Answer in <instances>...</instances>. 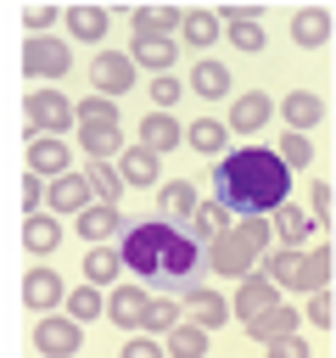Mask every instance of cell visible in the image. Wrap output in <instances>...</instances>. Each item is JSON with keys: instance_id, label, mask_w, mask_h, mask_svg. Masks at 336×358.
I'll return each mask as SVG.
<instances>
[{"instance_id": "cell-1", "label": "cell", "mask_w": 336, "mask_h": 358, "mask_svg": "<svg viewBox=\"0 0 336 358\" xmlns=\"http://www.w3.org/2000/svg\"><path fill=\"white\" fill-rule=\"evenodd\" d=\"M213 190H218V207H224V213L263 218V213H274V207L286 201L291 173H286V162H280L274 151L246 145V151L218 157V168H213Z\"/></svg>"}, {"instance_id": "cell-2", "label": "cell", "mask_w": 336, "mask_h": 358, "mask_svg": "<svg viewBox=\"0 0 336 358\" xmlns=\"http://www.w3.org/2000/svg\"><path fill=\"white\" fill-rule=\"evenodd\" d=\"M118 263L140 280H157V285H179V291H196V241L185 229H168L162 218H146L134 229H123V246H118Z\"/></svg>"}, {"instance_id": "cell-3", "label": "cell", "mask_w": 336, "mask_h": 358, "mask_svg": "<svg viewBox=\"0 0 336 358\" xmlns=\"http://www.w3.org/2000/svg\"><path fill=\"white\" fill-rule=\"evenodd\" d=\"M263 246H269V224H263V218H241V224H230V229L213 241L207 263H213V274H241V280H246Z\"/></svg>"}, {"instance_id": "cell-4", "label": "cell", "mask_w": 336, "mask_h": 358, "mask_svg": "<svg viewBox=\"0 0 336 358\" xmlns=\"http://www.w3.org/2000/svg\"><path fill=\"white\" fill-rule=\"evenodd\" d=\"M28 341H34V352H45V358H73V352L84 347V324L39 313V319L28 324Z\"/></svg>"}, {"instance_id": "cell-5", "label": "cell", "mask_w": 336, "mask_h": 358, "mask_svg": "<svg viewBox=\"0 0 336 358\" xmlns=\"http://www.w3.org/2000/svg\"><path fill=\"white\" fill-rule=\"evenodd\" d=\"M73 67V50L62 45V39H50V34H39V39H28L22 45V73L39 84V78H62Z\"/></svg>"}, {"instance_id": "cell-6", "label": "cell", "mask_w": 336, "mask_h": 358, "mask_svg": "<svg viewBox=\"0 0 336 358\" xmlns=\"http://www.w3.org/2000/svg\"><path fill=\"white\" fill-rule=\"evenodd\" d=\"M22 106H28V129H34V134H62V129L73 123V106H67V95H56V90H34Z\"/></svg>"}, {"instance_id": "cell-7", "label": "cell", "mask_w": 336, "mask_h": 358, "mask_svg": "<svg viewBox=\"0 0 336 358\" xmlns=\"http://www.w3.org/2000/svg\"><path fill=\"white\" fill-rule=\"evenodd\" d=\"M269 308H280V285L274 280H263V274H246L241 280V291H235V319L241 324H252L258 313H269Z\"/></svg>"}, {"instance_id": "cell-8", "label": "cell", "mask_w": 336, "mask_h": 358, "mask_svg": "<svg viewBox=\"0 0 336 358\" xmlns=\"http://www.w3.org/2000/svg\"><path fill=\"white\" fill-rule=\"evenodd\" d=\"M95 84H101V95H106V101H112V95H123V90H134V62H129L123 50L95 56Z\"/></svg>"}, {"instance_id": "cell-9", "label": "cell", "mask_w": 336, "mask_h": 358, "mask_svg": "<svg viewBox=\"0 0 336 358\" xmlns=\"http://www.w3.org/2000/svg\"><path fill=\"white\" fill-rule=\"evenodd\" d=\"M28 173H67V145L56 134H34L28 129Z\"/></svg>"}, {"instance_id": "cell-10", "label": "cell", "mask_w": 336, "mask_h": 358, "mask_svg": "<svg viewBox=\"0 0 336 358\" xmlns=\"http://www.w3.org/2000/svg\"><path fill=\"white\" fill-rule=\"evenodd\" d=\"M280 117L291 123V134H302V129H314V123L325 117V95H314V90H291V95L280 101Z\"/></svg>"}, {"instance_id": "cell-11", "label": "cell", "mask_w": 336, "mask_h": 358, "mask_svg": "<svg viewBox=\"0 0 336 358\" xmlns=\"http://www.w3.org/2000/svg\"><path fill=\"white\" fill-rule=\"evenodd\" d=\"M224 296L218 291H207V285H196V291H185V319L196 324V330H218L224 324Z\"/></svg>"}, {"instance_id": "cell-12", "label": "cell", "mask_w": 336, "mask_h": 358, "mask_svg": "<svg viewBox=\"0 0 336 358\" xmlns=\"http://www.w3.org/2000/svg\"><path fill=\"white\" fill-rule=\"evenodd\" d=\"M129 50H134L129 62H134V67H151V73H168L174 56H179V45H174V39H157V34H134Z\"/></svg>"}, {"instance_id": "cell-13", "label": "cell", "mask_w": 336, "mask_h": 358, "mask_svg": "<svg viewBox=\"0 0 336 358\" xmlns=\"http://www.w3.org/2000/svg\"><path fill=\"white\" fill-rule=\"evenodd\" d=\"M118 229H123L118 207H101V201H95V207H84V213H78V235H84V246H106Z\"/></svg>"}, {"instance_id": "cell-14", "label": "cell", "mask_w": 336, "mask_h": 358, "mask_svg": "<svg viewBox=\"0 0 336 358\" xmlns=\"http://www.w3.org/2000/svg\"><path fill=\"white\" fill-rule=\"evenodd\" d=\"M22 302H28L34 313H50L56 302H67V291H62V280H56L50 268H34V274L22 280Z\"/></svg>"}, {"instance_id": "cell-15", "label": "cell", "mask_w": 336, "mask_h": 358, "mask_svg": "<svg viewBox=\"0 0 336 358\" xmlns=\"http://www.w3.org/2000/svg\"><path fill=\"white\" fill-rule=\"evenodd\" d=\"M190 90H196L202 101H224V95H230V67L213 62V56H202V62L190 67Z\"/></svg>"}, {"instance_id": "cell-16", "label": "cell", "mask_w": 336, "mask_h": 358, "mask_svg": "<svg viewBox=\"0 0 336 358\" xmlns=\"http://www.w3.org/2000/svg\"><path fill=\"white\" fill-rule=\"evenodd\" d=\"M146 291L140 285H112V296H106V313H112V324H123V330H134L140 324V313H146Z\"/></svg>"}, {"instance_id": "cell-17", "label": "cell", "mask_w": 336, "mask_h": 358, "mask_svg": "<svg viewBox=\"0 0 336 358\" xmlns=\"http://www.w3.org/2000/svg\"><path fill=\"white\" fill-rule=\"evenodd\" d=\"M291 39L308 45V50L325 45V39H330V11H325V6H302V11L291 17Z\"/></svg>"}, {"instance_id": "cell-18", "label": "cell", "mask_w": 336, "mask_h": 358, "mask_svg": "<svg viewBox=\"0 0 336 358\" xmlns=\"http://www.w3.org/2000/svg\"><path fill=\"white\" fill-rule=\"evenodd\" d=\"M140 145H146L151 157L174 151V145H179V123H174L168 112H151V117H140Z\"/></svg>"}, {"instance_id": "cell-19", "label": "cell", "mask_w": 336, "mask_h": 358, "mask_svg": "<svg viewBox=\"0 0 336 358\" xmlns=\"http://www.w3.org/2000/svg\"><path fill=\"white\" fill-rule=\"evenodd\" d=\"M50 207H56V213H84V207H90V179H84V173H56Z\"/></svg>"}, {"instance_id": "cell-20", "label": "cell", "mask_w": 336, "mask_h": 358, "mask_svg": "<svg viewBox=\"0 0 336 358\" xmlns=\"http://www.w3.org/2000/svg\"><path fill=\"white\" fill-rule=\"evenodd\" d=\"M297 324H302V313L269 308V313H258V319L246 324V336H252V341H280V336H297Z\"/></svg>"}, {"instance_id": "cell-21", "label": "cell", "mask_w": 336, "mask_h": 358, "mask_svg": "<svg viewBox=\"0 0 336 358\" xmlns=\"http://www.w3.org/2000/svg\"><path fill=\"white\" fill-rule=\"evenodd\" d=\"M269 95H235L230 101V129H241V134H252V129H263L269 123Z\"/></svg>"}, {"instance_id": "cell-22", "label": "cell", "mask_w": 336, "mask_h": 358, "mask_svg": "<svg viewBox=\"0 0 336 358\" xmlns=\"http://www.w3.org/2000/svg\"><path fill=\"white\" fill-rule=\"evenodd\" d=\"M118 179L134 185V190H140V185H157V157H151L146 145H129V151L118 157Z\"/></svg>"}, {"instance_id": "cell-23", "label": "cell", "mask_w": 336, "mask_h": 358, "mask_svg": "<svg viewBox=\"0 0 336 358\" xmlns=\"http://www.w3.org/2000/svg\"><path fill=\"white\" fill-rule=\"evenodd\" d=\"M22 246H28L34 257H50V252L62 246V224H56V218H39V213H28V224H22Z\"/></svg>"}, {"instance_id": "cell-24", "label": "cell", "mask_w": 336, "mask_h": 358, "mask_svg": "<svg viewBox=\"0 0 336 358\" xmlns=\"http://www.w3.org/2000/svg\"><path fill=\"white\" fill-rule=\"evenodd\" d=\"M78 140H84V151H90V162H106L118 145H123V134H118V123H78Z\"/></svg>"}, {"instance_id": "cell-25", "label": "cell", "mask_w": 336, "mask_h": 358, "mask_svg": "<svg viewBox=\"0 0 336 358\" xmlns=\"http://www.w3.org/2000/svg\"><path fill=\"white\" fill-rule=\"evenodd\" d=\"M224 229H230V213H224L218 201H196V213H190V229H185V235H190V241H218Z\"/></svg>"}, {"instance_id": "cell-26", "label": "cell", "mask_w": 336, "mask_h": 358, "mask_svg": "<svg viewBox=\"0 0 336 358\" xmlns=\"http://www.w3.org/2000/svg\"><path fill=\"white\" fill-rule=\"evenodd\" d=\"M179 28V6H134V34H157L168 39Z\"/></svg>"}, {"instance_id": "cell-27", "label": "cell", "mask_w": 336, "mask_h": 358, "mask_svg": "<svg viewBox=\"0 0 336 358\" xmlns=\"http://www.w3.org/2000/svg\"><path fill=\"white\" fill-rule=\"evenodd\" d=\"M263 280H274V285H297V291H308V274H302V252H274L269 257V268H263Z\"/></svg>"}, {"instance_id": "cell-28", "label": "cell", "mask_w": 336, "mask_h": 358, "mask_svg": "<svg viewBox=\"0 0 336 358\" xmlns=\"http://www.w3.org/2000/svg\"><path fill=\"white\" fill-rule=\"evenodd\" d=\"M168 358H207V330H196L190 319L185 324H174L168 330V347H162Z\"/></svg>"}, {"instance_id": "cell-29", "label": "cell", "mask_w": 336, "mask_h": 358, "mask_svg": "<svg viewBox=\"0 0 336 358\" xmlns=\"http://www.w3.org/2000/svg\"><path fill=\"white\" fill-rule=\"evenodd\" d=\"M157 201H162L168 218H190V213H196V190H190L185 179H162V185H157Z\"/></svg>"}, {"instance_id": "cell-30", "label": "cell", "mask_w": 336, "mask_h": 358, "mask_svg": "<svg viewBox=\"0 0 336 358\" xmlns=\"http://www.w3.org/2000/svg\"><path fill=\"white\" fill-rule=\"evenodd\" d=\"M274 235L297 246L302 235H314V213H302V207H291V201H280V207H274Z\"/></svg>"}, {"instance_id": "cell-31", "label": "cell", "mask_w": 336, "mask_h": 358, "mask_svg": "<svg viewBox=\"0 0 336 358\" xmlns=\"http://www.w3.org/2000/svg\"><path fill=\"white\" fill-rule=\"evenodd\" d=\"M67 28H73V39H101L106 34V6H67Z\"/></svg>"}, {"instance_id": "cell-32", "label": "cell", "mask_w": 336, "mask_h": 358, "mask_svg": "<svg viewBox=\"0 0 336 358\" xmlns=\"http://www.w3.org/2000/svg\"><path fill=\"white\" fill-rule=\"evenodd\" d=\"M179 34H185V45L207 50V45L218 39V17H213V11H185V17H179Z\"/></svg>"}, {"instance_id": "cell-33", "label": "cell", "mask_w": 336, "mask_h": 358, "mask_svg": "<svg viewBox=\"0 0 336 358\" xmlns=\"http://www.w3.org/2000/svg\"><path fill=\"white\" fill-rule=\"evenodd\" d=\"M84 179H90V190L101 196V207H118V196L129 190V185L118 179V168H112V162H90V173H84Z\"/></svg>"}, {"instance_id": "cell-34", "label": "cell", "mask_w": 336, "mask_h": 358, "mask_svg": "<svg viewBox=\"0 0 336 358\" xmlns=\"http://www.w3.org/2000/svg\"><path fill=\"white\" fill-rule=\"evenodd\" d=\"M118 252L112 246H84V274H90V285H106V280H118Z\"/></svg>"}, {"instance_id": "cell-35", "label": "cell", "mask_w": 336, "mask_h": 358, "mask_svg": "<svg viewBox=\"0 0 336 358\" xmlns=\"http://www.w3.org/2000/svg\"><path fill=\"white\" fill-rule=\"evenodd\" d=\"M185 140H190L202 157H218V151H224V123H213V117H196V123L185 129Z\"/></svg>"}, {"instance_id": "cell-36", "label": "cell", "mask_w": 336, "mask_h": 358, "mask_svg": "<svg viewBox=\"0 0 336 358\" xmlns=\"http://www.w3.org/2000/svg\"><path fill=\"white\" fill-rule=\"evenodd\" d=\"M274 157L286 162V173H291V168H308V162H314V140H308V134H291V129H286V134H280V151H274Z\"/></svg>"}, {"instance_id": "cell-37", "label": "cell", "mask_w": 336, "mask_h": 358, "mask_svg": "<svg viewBox=\"0 0 336 358\" xmlns=\"http://www.w3.org/2000/svg\"><path fill=\"white\" fill-rule=\"evenodd\" d=\"M95 313H106V302H101V291H95V285L67 291V319H73V324H78V319H95Z\"/></svg>"}, {"instance_id": "cell-38", "label": "cell", "mask_w": 336, "mask_h": 358, "mask_svg": "<svg viewBox=\"0 0 336 358\" xmlns=\"http://www.w3.org/2000/svg\"><path fill=\"white\" fill-rule=\"evenodd\" d=\"M73 123H118V106L106 95H90V101L73 106Z\"/></svg>"}, {"instance_id": "cell-39", "label": "cell", "mask_w": 336, "mask_h": 358, "mask_svg": "<svg viewBox=\"0 0 336 358\" xmlns=\"http://www.w3.org/2000/svg\"><path fill=\"white\" fill-rule=\"evenodd\" d=\"M330 263H336V252H330V246H314V257H302V274H308V291H319V285H330Z\"/></svg>"}, {"instance_id": "cell-40", "label": "cell", "mask_w": 336, "mask_h": 358, "mask_svg": "<svg viewBox=\"0 0 336 358\" xmlns=\"http://www.w3.org/2000/svg\"><path fill=\"white\" fill-rule=\"evenodd\" d=\"M185 313H179V302H146V313H140V330H174Z\"/></svg>"}, {"instance_id": "cell-41", "label": "cell", "mask_w": 336, "mask_h": 358, "mask_svg": "<svg viewBox=\"0 0 336 358\" xmlns=\"http://www.w3.org/2000/svg\"><path fill=\"white\" fill-rule=\"evenodd\" d=\"M308 319H314V330H330V324H336V296H330V285H319V291H314Z\"/></svg>"}, {"instance_id": "cell-42", "label": "cell", "mask_w": 336, "mask_h": 358, "mask_svg": "<svg viewBox=\"0 0 336 358\" xmlns=\"http://www.w3.org/2000/svg\"><path fill=\"white\" fill-rule=\"evenodd\" d=\"M230 45H235V50H263L269 39H263L258 22H230Z\"/></svg>"}, {"instance_id": "cell-43", "label": "cell", "mask_w": 336, "mask_h": 358, "mask_svg": "<svg viewBox=\"0 0 336 358\" xmlns=\"http://www.w3.org/2000/svg\"><path fill=\"white\" fill-rule=\"evenodd\" d=\"M56 17H62L56 6H28V11H22V22H28V39H39V34H45Z\"/></svg>"}, {"instance_id": "cell-44", "label": "cell", "mask_w": 336, "mask_h": 358, "mask_svg": "<svg viewBox=\"0 0 336 358\" xmlns=\"http://www.w3.org/2000/svg\"><path fill=\"white\" fill-rule=\"evenodd\" d=\"M151 101H157V106H174V101H179V78H174V73H157V78H151Z\"/></svg>"}, {"instance_id": "cell-45", "label": "cell", "mask_w": 336, "mask_h": 358, "mask_svg": "<svg viewBox=\"0 0 336 358\" xmlns=\"http://www.w3.org/2000/svg\"><path fill=\"white\" fill-rule=\"evenodd\" d=\"M263 347H269V358H308L302 336H280V341H263Z\"/></svg>"}, {"instance_id": "cell-46", "label": "cell", "mask_w": 336, "mask_h": 358, "mask_svg": "<svg viewBox=\"0 0 336 358\" xmlns=\"http://www.w3.org/2000/svg\"><path fill=\"white\" fill-rule=\"evenodd\" d=\"M17 190H22V207H28V213H34V207H39V196H45L39 173H22V179H17Z\"/></svg>"}, {"instance_id": "cell-47", "label": "cell", "mask_w": 336, "mask_h": 358, "mask_svg": "<svg viewBox=\"0 0 336 358\" xmlns=\"http://www.w3.org/2000/svg\"><path fill=\"white\" fill-rule=\"evenodd\" d=\"M123 358H162V347H157L151 336H134V341L123 347Z\"/></svg>"}, {"instance_id": "cell-48", "label": "cell", "mask_w": 336, "mask_h": 358, "mask_svg": "<svg viewBox=\"0 0 336 358\" xmlns=\"http://www.w3.org/2000/svg\"><path fill=\"white\" fill-rule=\"evenodd\" d=\"M314 213L330 218V185H325V179H314Z\"/></svg>"}]
</instances>
